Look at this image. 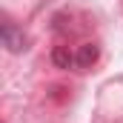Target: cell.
I'll list each match as a JSON object with an SVG mask.
<instances>
[{
    "label": "cell",
    "mask_w": 123,
    "mask_h": 123,
    "mask_svg": "<svg viewBox=\"0 0 123 123\" xmlns=\"http://www.w3.org/2000/svg\"><path fill=\"white\" fill-rule=\"evenodd\" d=\"M0 37H3V46L9 49V52H23L26 49V37H23V31L17 29L14 23H3V29H0Z\"/></svg>",
    "instance_id": "1"
},
{
    "label": "cell",
    "mask_w": 123,
    "mask_h": 123,
    "mask_svg": "<svg viewBox=\"0 0 123 123\" xmlns=\"http://www.w3.org/2000/svg\"><path fill=\"white\" fill-rule=\"evenodd\" d=\"M97 57H100V46H97V43H83V46H77V52H74V63H77L80 69L94 66Z\"/></svg>",
    "instance_id": "2"
},
{
    "label": "cell",
    "mask_w": 123,
    "mask_h": 123,
    "mask_svg": "<svg viewBox=\"0 0 123 123\" xmlns=\"http://www.w3.org/2000/svg\"><path fill=\"white\" fill-rule=\"evenodd\" d=\"M52 63H55L57 69H72V66H77V63H74V52H69V46H57V49L52 52Z\"/></svg>",
    "instance_id": "3"
}]
</instances>
